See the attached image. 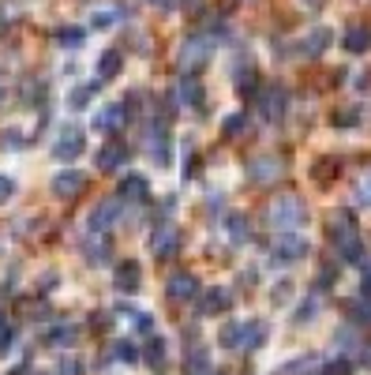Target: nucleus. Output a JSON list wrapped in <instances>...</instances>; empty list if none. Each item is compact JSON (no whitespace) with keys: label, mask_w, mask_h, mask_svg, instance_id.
<instances>
[{"label":"nucleus","mask_w":371,"mask_h":375,"mask_svg":"<svg viewBox=\"0 0 371 375\" xmlns=\"http://www.w3.org/2000/svg\"><path fill=\"white\" fill-rule=\"evenodd\" d=\"M330 241H334L337 255H342L345 263H353V267H364V241H360L357 233V221H353L349 210H337L334 218H330Z\"/></svg>","instance_id":"nucleus-1"},{"label":"nucleus","mask_w":371,"mask_h":375,"mask_svg":"<svg viewBox=\"0 0 371 375\" xmlns=\"http://www.w3.org/2000/svg\"><path fill=\"white\" fill-rule=\"evenodd\" d=\"M270 221H274V229H278V233H300V229L307 226L304 199H296V195L278 199V203L270 206Z\"/></svg>","instance_id":"nucleus-2"},{"label":"nucleus","mask_w":371,"mask_h":375,"mask_svg":"<svg viewBox=\"0 0 371 375\" xmlns=\"http://www.w3.org/2000/svg\"><path fill=\"white\" fill-rule=\"evenodd\" d=\"M210 53H214V42H210V38H203V34L188 38V42L180 45V53H177L180 71H199L203 64L210 60Z\"/></svg>","instance_id":"nucleus-3"},{"label":"nucleus","mask_w":371,"mask_h":375,"mask_svg":"<svg viewBox=\"0 0 371 375\" xmlns=\"http://www.w3.org/2000/svg\"><path fill=\"white\" fill-rule=\"evenodd\" d=\"M307 248H311V244H307L300 233H278L274 263H281V267H285V263H296V259H304V255H307Z\"/></svg>","instance_id":"nucleus-4"},{"label":"nucleus","mask_w":371,"mask_h":375,"mask_svg":"<svg viewBox=\"0 0 371 375\" xmlns=\"http://www.w3.org/2000/svg\"><path fill=\"white\" fill-rule=\"evenodd\" d=\"M259 109H263L266 121H281V117H285V109H289V94H285V86H278V83L266 86V90L259 94Z\"/></svg>","instance_id":"nucleus-5"},{"label":"nucleus","mask_w":371,"mask_h":375,"mask_svg":"<svg viewBox=\"0 0 371 375\" xmlns=\"http://www.w3.org/2000/svg\"><path fill=\"white\" fill-rule=\"evenodd\" d=\"M120 214H124V199L120 195L98 203V206H94V214H90V233H101V229L116 226V218H120Z\"/></svg>","instance_id":"nucleus-6"},{"label":"nucleus","mask_w":371,"mask_h":375,"mask_svg":"<svg viewBox=\"0 0 371 375\" xmlns=\"http://www.w3.org/2000/svg\"><path fill=\"white\" fill-rule=\"evenodd\" d=\"M79 154H83V132H79V128H64V132L57 135V143H53V158L72 162Z\"/></svg>","instance_id":"nucleus-7"},{"label":"nucleus","mask_w":371,"mask_h":375,"mask_svg":"<svg viewBox=\"0 0 371 375\" xmlns=\"http://www.w3.org/2000/svg\"><path fill=\"white\" fill-rule=\"evenodd\" d=\"M165 293H169L172 300H192V297H199V278L188 274V270H177V274L165 282Z\"/></svg>","instance_id":"nucleus-8"},{"label":"nucleus","mask_w":371,"mask_h":375,"mask_svg":"<svg viewBox=\"0 0 371 375\" xmlns=\"http://www.w3.org/2000/svg\"><path fill=\"white\" fill-rule=\"evenodd\" d=\"M139 282H143V270H139V263H136V259L116 263V270H113V285H116V293H136V289H139Z\"/></svg>","instance_id":"nucleus-9"},{"label":"nucleus","mask_w":371,"mask_h":375,"mask_svg":"<svg viewBox=\"0 0 371 375\" xmlns=\"http://www.w3.org/2000/svg\"><path fill=\"white\" fill-rule=\"evenodd\" d=\"M248 173H251V180H255V184H274V180H278V173H281V158L278 154H259L255 162L248 165Z\"/></svg>","instance_id":"nucleus-10"},{"label":"nucleus","mask_w":371,"mask_h":375,"mask_svg":"<svg viewBox=\"0 0 371 375\" xmlns=\"http://www.w3.org/2000/svg\"><path fill=\"white\" fill-rule=\"evenodd\" d=\"M83 188H86V173H79V169H64L53 177V195H60V199H75Z\"/></svg>","instance_id":"nucleus-11"},{"label":"nucleus","mask_w":371,"mask_h":375,"mask_svg":"<svg viewBox=\"0 0 371 375\" xmlns=\"http://www.w3.org/2000/svg\"><path fill=\"white\" fill-rule=\"evenodd\" d=\"M128 154H131V150L124 147V143H105V150L98 154V169H101V173L124 169V165H128Z\"/></svg>","instance_id":"nucleus-12"},{"label":"nucleus","mask_w":371,"mask_h":375,"mask_svg":"<svg viewBox=\"0 0 371 375\" xmlns=\"http://www.w3.org/2000/svg\"><path fill=\"white\" fill-rule=\"evenodd\" d=\"M177 248H180V233H177L172 226L157 229L154 241H150V252H154L157 259H172V255H177Z\"/></svg>","instance_id":"nucleus-13"},{"label":"nucleus","mask_w":371,"mask_h":375,"mask_svg":"<svg viewBox=\"0 0 371 375\" xmlns=\"http://www.w3.org/2000/svg\"><path fill=\"white\" fill-rule=\"evenodd\" d=\"M342 45H345V53H368L371 49V27L368 23H353L342 34Z\"/></svg>","instance_id":"nucleus-14"},{"label":"nucleus","mask_w":371,"mask_h":375,"mask_svg":"<svg viewBox=\"0 0 371 375\" xmlns=\"http://www.w3.org/2000/svg\"><path fill=\"white\" fill-rule=\"evenodd\" d=\"M146 147H150V158H154L157 165H165V162H169V135H165V128H162V124H154V128H150Z\"/></svg>","instance_id":"nucleus-15"},{"label":"nucleus","mask_w":371,"mask_h":375,"mask_svg":"<svg viewBox=\"0 0 371 375\" xmlns=\"http://www.w3.org/2000/svg\"><path fill=\"white\" fill-rule=\"evenodd\" d=\"M124 121H128V113H124V106H105L98 117H94V128L98 132H116Z\"/></svg>","instance_id":"nucleus-16"},{"label":"nucleus","mask_w":371,"mask_h":375,"mask_svg":"<svg viewBox=\"0 0 371 375\" xmlns=\"http://www.w3.org/2000/svg\"><path fill=\"white\" fill-rule=\"evenodd\" d=\"M229 300H233V297H229L225 289H207L199 297V312L203 315H218V312H225V308H229Z\"/></svg>","instance_id":"nucleus-17"},{"label":"nucleus","mask_w":371,"mask_h":375,"mask_svg":"<svg viewBox=\"0 0 371 375\" xmlns=\"http://www.w3.org/2000/svg\"><path fill=\"white\" fill-rule=\"evenodd\" d=\"M330 42H334L330 27H315L311 34L304 38V53H307V57H319V53H327V49H330Z\"/></svg>","instance_id":"nucleus-18"},{"label":"nucleus","mask_w":371,"mask_h":375,"mask_svg":"<svg viewBox=\"0 0 371 375\" xmlns=\"http://www.w3.org/2000/svg\"><path fill=\"white\" fill-rule=\"evenodd\" d=\"M146 195H150L146 177H124L120 180V199H146Z\"/></svg>","instance_id":"nucleus-19"},{"label":"nucleus","mask_w":371,"mask_h":375,"mask_svg":"<svg viewBox=\"0 0 371 375\" xmlns=\"http://www.w3.org/2000/svg\"><path fill=\"white\" fill-rule=\"evenodd\" d=\"M263 341H266V323L248 319V323H244V349H259Z\"/></svg>","instance_id":"nucleus-20"},{"label":"nucleus","mask_w":371,"mask_h":375,"mask_svg":"<svg viewBox=\"0 0 371 375\" xmlns=\"http://www.w3.org/2000/svg\"><path fill=\"white\" fill-rule=\"evenodd\" d=\"M120 68H124V57H120L116 49L101 53V60H98V75H101V79H113V75H120Z\"/></svg>","instance_id":"nucleus-21"},{"label":"nucleus","mask_w":371,"mask_h":375,"mask_svg":"<svg viewBox=\"0 0 371 375\" xmlns=\"http://www.w3.org/2000/svg\"><path fill=\"white\" fill-rule=\"evenodd\" d=\"M218 341H222L225 349H244V323H225L222 334H218Z\"/></svg>","instance_id":"nucleus-22"},{"label":"nucleus","mask_w":371,"mask_h":375,"mask_svg":"<svg viewBox=\"0 0 371 375\" xmlns=\"http://www.w3.org/2000/svg\"><path fill=\"white\" fill-rule=\"evenodd\" d=\"M229 241H236V244L248 241V218L244 214H229Z\"/></svg>","instance_id":"nucleus-23"},{"label":"nucleus","mask_w":371,"mask_h":375,"mask_svg":"<svg viewBox=\"0 0 371 375\" xmlns=\"http://www.w3.org/2000/svg\"><path fill=\"white\" fill-rule=\"evenodd\" d=\"M94 94H98V83H90V86H75V90L68 94V106H72V109H83L86 101L94 98Z\"/></svg>","instance_id":"nucleus-24"},{"label":"nucleus","mask_w":371,"mask_h":375,"mask_svg":"<svg viewBox=\"0 0 371 375\" xmlns=\"http://www.w3.org/2000/svg\"><path fill=\"white\" fill-rule=\"evenodd\" d=\"M146 364H150V368H162V364H165V341L162 338H150L146 341Z\"/></svg>","instance_id":"nucleus-25"},{"label":"nucleus","mask_w":371,"mask_h":375,"mask_svg":"<svg viewBox=\"0 0 371 375\" xmlns=\"http://www.w3.org/2000/svg\"><path fill=\"white\" fill-rule=\"evenodd\" d=\"M207 368H210L207 349H192V353H188V372H192V375H203Z\"/></svg>","instance_id":"nucleus-26"},{"label":"nucleus","mask_w":371,"mask_h":375,"mask_svg":"<svg viewBox=\"0 0 371 375\" xmlns=\"http://www.w3.org/2000/svg\"><path fill=\"white\" fill-rule=\"evenodd\" d=\"M180 98H184L188 106H199V101H203V86L195 83V79H184V83H180Z\"/></svg>","instance_id":"nucleus-27"},{"label":"nucleus","mask_w":371,"mask_h":375,"mask_svg":"<svg viewBox=\"0 0 371 375\" xmlns=\"http://www.w3.org/2000/svg\"><path fill=\"white\" fill-rule=\"evenodd\" d=\"M357 206H371V173H364V177L357 180Z\"/></svg>","instance_id":"nucleus-28"},{"label":"nucleus","mask_w":371,"mask_h":375,"mask_svg":"<svg viewBox=\"0 0 371 375\" xmlns=\"http://www.w3.org/2000/svg\"><path fill=\"white\" fill-rule=\"evenodd\" d=\"M244 128H248V113H233V117H225L222 132H225V135H240Z\"/></svg>","instance_id":"nucleus-29"},{"label":"nucleus","mask_w":371,"mask_h":375,"mask_svg":"<svg viewBox=\"0 0 371 375\" xmlns=\"http://www.w3.org/2000/svg\"><path fill=\"white\" fill-rule=\"evenodd\" d=\"M322 375H353V361H345V356L327 361V364H322Z\"/></svg>","instance_id":"nucleus-30"},{"label":"nucleus","mask_w":371,"mask_h":375,"mask_svg":"<svg viewBox=\"0 0 371 375\" xmlns=\"http://www.w3.org/2000/svg\"><path fill=\"white\" fill-rule=\"evenodd\" d=\"M113 353L120 356L124 364H136V361H139V349L131 346V341H116V349H113Z\"/></svg>","instance_id":"nucleus-31"},{"label":"nucleus","mask_w":371,"mask_h":375,"mask_svg":"<svg viewBox=\"0 0 371 375\" xmlns=\"http://www.w3.org/2000/svg\"><path fill=\"white\" fill-rule=\"evenodd\" d=\"M315 312H319V297H315V293H311V297H307L304 304H300V312H296V323H307V319H311Z\"/></svg>","instance_id":"nucleus-32"},{"label":"nucleus","mask_w":371,"mask_h":375,"mask_svg":"<svg viewBox=\"0 0 371 375\" xmlns=\"http://www.w3.org/2000/svg\"><path fill=\"white\" fill-rule=\"evenodd\" d=\"M57 38H60V45H83V38H86V34H83L79 27H64Z\"/></svg>","instance_id":"nucleus-33"},{"label":"nucleus","mask_w":371,"mask_h":375,"mask_svg":"<svg viewBox=\"0 0 371 375\" xmlns=\"http://www.w3.org/2000/svg\"><path fill=\"white\" fill-rule=\"evenodd\" d=\"M72 338H75V326H57V330L49 334V341H53V346H68Z\"/></svg>","instance_id":"nucleus-34"},{"label":"nucleus","mask_w":371,"mask_h":375,"mask_svg":"<svg viewBox=\"0 0 371 375\" xmlns=\"http://www.w3.org/2000/svg\"><path fill=\"white\" fill-rule=\"evenodd\" d=\"M12 195H15V180L0 173V203H8V199H12Z\"/></svg>","instance_id":"nucleus-35"},{"label":"nucleus","mask_w":371,"mask_h":375,"mask_svg":"<svg viewBox=\"0 0 371 375\" xmlns=\"http://www.w3.org/2000/svg\"><path fill=\"white\" fill-rule=\"evenodd\" d=\"M113 19H116V12H113V8H109V12H94V27H101V30H105V27H113Z\"/></svg>","instance_id":"nucleus-36"},{"label":"nucleus","mask_w":371,"mask_h":375,"mask_svg":"<svg viewBox=\"0 0 371 375\" xmlns=\"http://www.w3.org/2000/svg\"><path fill=\"white\" fill-rule=\"evenodd\" d=\"M337 124L349 128V124H360V109H342V117H337Z\"/></svg>","instance_id":"nucleus-37"},{"label":"nucleus","mask_w":371,"mask_h":375,"mask_svg":"<svg viewBox=\"0 0 371 375\" xmlns=\"http://www.w3.org/2000/svg\"><path fill=\"white\" fill-rule=\"evenodd\" d=\"M60 375H83V364H79V361H64V364H60Z\"/></svg>","instance_id":"nucleus-38"},{"label":"nucleus","mask_w":371,"mask_h":375,"mask_svg":"<svg viewBox=\"0 0 371 375\" xmlns=\"http://www.w3.org/2000/svg\"><path fill=\"white\" fill-rule=\"evenodd\" d=\"M136 326L143 334H150V330H154V319H150V315H136Z\"/></svg>","instance_id":"nucleus-39"},{"label":"nucleus","mask_w":371,"mask_h":375,"mask_svg":"<svg viewBox=\"0 0 371 375\" xmlns=\"http://www.w3.org/2000/svg\"><path fill=\"white\" fill-rule=\"evenodd\" d=\"M150 4H157V8H169V4H172V0H150Z\"/></svg>","instance_id":"nucleus-40"},{"label":"nucleus","mask_w":371,"mask_h":375,"mask_svg":"<svg viewBox=\"0 0 371 375\" xmlns=\"http://www.w3.org/2000/svg\"><path fill=\"white\" fill-rule=\"evenodd\" d=\"M184 4H195V0H184Z\"/></svg>","instance_id":"nucleus-41"},{"label":"nucleus","mask_w":371,"mask_h":375,"mask_svg":"<svg viewBox=\"0 0 371 375\" xmlns=\"http://www.w3.org/2000/svg\"><path fill=\"white\" fill-rule=\"evenodd\" d=\"M0 98H4V90H0Z\"/></svg>","instance_id":"nucleus-42"}]
</instances>
